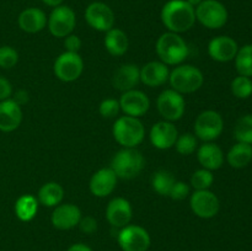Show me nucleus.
Returning <instances> with one entry per match:
<instances>
[{
  "instance_id": "nucleus-43",
  "label": "nucleus",
  "mask_w": 252,
  "mask_h": 251,
  "mask_svg": "<svg viewBox=\"0 0 252 251\" xmlns=\"http://www.w3.org/2000/svg\"><path fill=\"white\" fill-rule=\"evenodd\" d=\"M43 4H46L47 6H51V7H57L59 5H62L63 0H42Z\"/></svg>"
},
{
  "instance_id": "nucleus-39",
  "label": "nucleus",
  "mask_w": 252,
  "mask_h": 251,
  "mask_svg": "<svg viewBox=\"0 0 252 251\" xmlns=\"http://www.w3.org/2000/svg\"><path fill=\"white\" fill-rule=\"evenodd\" d=\"M83 42H81L80 37L76 34H69L64 38V47H65V52H71V53H79Z\"/></svg>"
},
{
  "instance_id": "nucleus-9",
  "label": "nucleus",
  "mask_w": 252,
  "mask_h": 251,
  "mask_svg": "<svg viewBox=\"0 0 252 251\" xmlns=\"http://www.w3.org/2000/svg\"><path fill=\"white\" fill-rule=\"evenodd\" d=\"M157 107L164 121L176 122L181 120L186 111V101L184 95L172 89L164 90L157 100Z\"/></svg>"
},
{
  "instance_id": "nucleus-29",
  "label": "nucleus",
  "mask_w": 252,
  "mask_h": 251,
  "mask_svg": "<svg viewBox=\"0 0 252 251\" xmlns=\"http://www.w3.org/2000/svg\"><path fill=\"white\" fill-rule=\"evenodd\" d=\"M175 182H176V179L167 170H159L152 177V186L154 191L164 197L170 196V192H171Z\"/></svg>"
},
{
  "instance_id": "nucleus-40",
  "label": "nucleus",
  "mask_w": 252,
  "mask_h": 251,
  "mask_svg": "<svg viewBox=\"0 0 252 251\" xmlns=\"http://www.w3.org/2000/svg\"><path fill=\"white\" fill-rule=\"evenodd\" d=\"M12 94L11 83L4 76H0V101H4L10 98Z\"/></svg>"
},
{
  "instance_id": "nucleus-26",
  "label": "nucleus",
  "mask_w": 252,
  "mask_h": 251,
  "mask_svg": "<svg viewBox=\"0 0 252 251\" xmlns=\"http://www.w3.org/2000/svg\"><path fill=\"white\" fill-rule=\"evenodd\" d=\"M64 198V188L62 185L58 182H47L43 186L39 188L38 194H37V199H38L39 204L48 208H54L58 204L62 203Z\"/></svg>"
},
{
  "instance_id": "nucleus-11",
  "label": "nucleus",
  "mask_w": 252,
  "mask_h": 251,
  "mask_svg": "<svg viewBox=\"0 0 252 251\" xmlns=\"http://www.w3.org/2000/svg\"><path fill=\"white\" fill-rule=\"evenodd\" d=\"M54 75L64 83H71L81 76L84 71V61L79 53L64 52L57 57L53 65Z\"/></svg>"
},
{
  "instance_id": "nucleus-23",
  "label": "nucleus",
  "mask_w": 252,
  "mask_h": 251,
  "mask_svg": "<svg viewBox=\"0 0 252 251\" xmlns=\"http://www.w3.org/2000/svg\"><path fill=\"white\" fill-rule=\"evenodd\" d=\"M47 15L43 10L38 7H27L24 11L20 12L17 17L19 27L27 33H37L41 32L47 26Z\"/></svg>"
},
{
  "instance_id": "nucleus-35",
  "label": "nucleus",
  "mask_w": 252,
  "mask_h": 251,
  "mask_svg": "<svg viewBox=\"0 0 252 251\" xmlns=\"http://www.w3.org/2000/svg\"><path fill=\"white\" fill-rule=\"evenodd\" d=\"M19 62V53L10 46L0 47V68L11 69Z\"/></svg>"
},
{
  "instance_id": "nucleus-37",
  "label": "nucleus",
  "mask_w": 252,
  "mask_h": 251,
  "mask_svg": "<svg viewBox=\"0 0 252 251\" xmlns=\"http://www.w3.org/2000/svg\"><path fill=\"white\" fill-rule=\"evenodd\" d=\"M189 194V186L184 181L175 182L174 187H172L171 192H170V198L175 199V201H182V199L187 198Z\"/></svg>"
},
{
  "instance_id": "nucleus-2",
  "label": "nucleus",
  "mask_w": 252,
  "mask_h": 251,
  "mask_svg": "<svg viewBox=\"0 0 252 251\" xmlns=\"http://www.w3.org/2000/svg\"><path fill=\"white\" fill-rule=\"evenodd\" d=\"M155 51L160 62L166 65H180L189 57V48L186 41L174 32H165L158 38Z\"/></svg>"
},
{
  "instance_id": "nucleus-5",
  "label": "nucleus",
  "mask_w": 252,
  "mask_h": 251,
  "mask_svg": "<svg viewBox=\"0 0 252 251\" xmlns=\"http://www.w3.org/2000/svg\"><path fill=\"white\" fill-rule=\"evenodd\" d=\"M169 83L172 90L181 95L198 91L203 86L204 75L197 66L189 64H180L170 71Z\"/></svg>"
},
{
  "instance_id": "nucleus-36",
  "label": "nucleus",
  "mask_w": 252,
  "mask_h": 251,
  "mask_svg": "<svg viewBox=\"0 0 252 251\" xmlns=\"http://www.w3.org/2000/svg\"><path fill=\"white\" fill-rule=\"evenodd\" d=\"M121 111L120 101L116 98H106L98 106V112L103 118L117 117Z\"/></svg>"
},
{
  "instance_id": "nucleus-34",
  "label": "nucleus",
  "mask_w": 252,
  "mask_h": 251,
  "mask_svg": "<svg viewBox=\"0 0 252 251\" xmlns=\"http://www.w3.org/2000/svg\"><path fill=\"white\" fill-rule=\"evenodd\" d=\"M214 176L212 171L207 169H199L194 171L191 176V186L193 187L196 191H201V189H209V187L213 185Z\"/></svg>"
},
{
  "instance_id": "nucleus-31",
  "label": "nucleus",
  "mask_w": 252,
  "mask_h": 251,
  "mask_svg": "<svg viewBox=\"0 0 252 251\" xmlns=\"http://www.w3.org/2000/svg\"><path fill=\"white\" fill-rule=\"evenodd\" d=\"M234 137L239 143L252 144V115L239 118L234 128Z\"/></svg>"
},
{
  "instance_id": "nucleus-14",
  "label": "nucleus",
  "mask_w": 252,
  "mask_h": 251,
  "mask_svg": "<svg viewBox=\"0 0 252 251\" xmlns=\"http://www.w3.org/2000/svg\"><path fill=\"white\" fill-rule=\"evenodd\" d=\"M118 101H120L121 111L126 116L130 117H142L150 108V100L147 94L137 89L125 91Z\"/></svg>"
},
{
  "instance_id": "nucleus-21",
  "label": "nucleus",
  "mask_w": 252,
  "mask_h": 251,
  "mask_svg": "<svg viewBox=\"0 0 252 251\" xmlns=\"http://www.w3.org/2000/svg\"><path fill=\"white\" fill-rule=\"evenodd\" d=\"M22 122L21 106L12 98L0 101V130L12 132L17 129Z\"/></svg>"
},
{
  "instance_id": "nucleus-27",
  "label": "nucleus",
  "mask_w": 252,
  "mask_h": 251,
  "mask_svg": "<svg viewBox=\"0 0 252 251\" xmlns=\"http://www.w3.org/2000/svg\"><path fill=\"white\" fill-rule=\"evenodd\" d=\"M39 202L33 194H22L15 202V214L21 221H31L38 212Z\"/></svg>"
},
{
  "instance_id": "nucleus-7",
  "label": "nucleus",
  "mask_w": 252,
  "mask_h": 251,
  "mask_svg": "<svg viewBox=\"0 0 252 251\" xmlns=\"http://www.w3.org/2000/svg\"><path fill=\"white\" fill-rule=\"evenodd\" d=\"M193 128L194 135L198 139L203 140L204 143L213 142L223 133V117L217 111L206 110L197 116Z\"/></svg>"
},
{
  "instance_id": "nucleus-20",
  "label": "nucleus",
  "mask_w": 252,
  "mask_h": 251,
  "mask_svg": "<svg viewBox=\"0 0 252 251\" xmlns=\"http://www.w3.org/2000/svg\"><path fill=\"white\" fill-rule=\"evenodd\" d=\"M169 66L160 61H153L140 68V83L149 88H159L169 81Z\"/></svg>"
},
{
  "instance_id": "nucleus-6",
  "label": "nucleus",
  "mask_w": 252,
  "mask_h": 251,
  "mask_svg": "<svg viewBox=\"0 0 252 251\" xmlns=\"http://www.w3.org/2000/svg\"><path fill=\"white\" fill-rule=\"evenodd\" d=\"M194 11L196 21L209 30L221 29L228 21V10L218 0H203Z\"/></svg>"
},
{
  "instance_id": "nucleus-28",
  "label": "nucleus",
  "mask_w": 252,
  "mask_h": 251,
  "mask_svg": "<svg viewBox=\"0 0 252 251\" xmlns=\"http://www.w3.org/2000/svg\"><path fill=\"white\" fill-rule=\"evenodd\" d=\"M229 165L234 169H243L246 167L252 160V147L246 143H236L231 147L226 155Z\"/></svg>"
},
{
  "instance_id": "nucleus-42",
  "label": "nucleus",
  "mask_w": 252,
  "mask_h": 251,
  "mask_svg": "<svg viewBox=\"0 0 252 251\" xmlns=\"http://www.w3.org/2000/svg\"><path fill=\"white\" fill-rule=\"evenodd\" d=\"M66 251H94V250L90 248V246L85 245V244L78 243V244H73V245H71Z\"/></svg>"
},
{
  "instance_id": "nucleus-33",
  "label": "nucleus",
  "mask_w": 252,
  "mask_h": 251,
  "mask_svg": "<svg viewBox=\"0 0 252 251\" xmlns=\"http://www.w3.org/2000/svg\"><path fill=\"white\" fill-rule=\"evenodd\" d=\"M231 93L238 98H248L252 95V80L249 76L239 75L231 81Z\"/></svg>"
},
{
  "instance_id": "nucleus-8",
  "label": "nucleus",
  "mask_w": 252,
  "mask_h": 251,
  "mask_svg": "<svg viewBox=\"0 0 252 251\" xmlns=\"http://www.w3.org/2000/svg\"><path fill=\"white\" fill-rule=\"evenodd\" d=\"M49 32L57 38H65L73 33L76 26V16L74 10L66 5L53 7L47 20Z\"/></svg>"
},
{
  "instance_id": "nucleus-44",
  "label": "nucleus",
  "mask_w": 252,
  "mask_h": 251,
  "mask_svg": "<svg viewBox=\"0 0 252 251\" xmlns=\"http://www.w3.org/2000/svg\"><path fill=\"white\" fill-rule=\"evenodd\" d=\"M186 1H187V2H189V5H191V6H193V7H194V9H196V7H197V6H198V5H199V4H201V2H202V1H203V0H186Z\"/></svg>"
},
{
  "instance_id": "nucleus-1",
  "label": "nucleus",
  "mask_w": 252,
  "mask_h": 251,
  "mask_svg": "<svg viewBox=\"0 0 252 251\" xmlns=\"http://www.w3.org/2000/svg\"><path fill=\"white\" fill-rule=\"evenodd\" d=\"M160 19L169 32L184 33L196 22V11L186 0H169L160 12Z\"/></svg>"
},
{
  "instance_id": "nucleus-24",
  "label": "nucleus",
  "mask_w": 252,
  "mask_h": 251,
  "mask_svg": "<svg viewBox=\"0 0 252 251\" xmlns=\"http://www.w3.org/2000/svg\"><path fill=\"white\" fill-rule=\"evenodd\" d=\"M197 159L203 169L213 171L220 169L224 162L223 150L213 142H206L197 150Z\"/></svg>"
},
{
  "instance_id": "nucleus-25",
  "label": "nucleus",
  "mask_w": 252,
  "mask_h": 251,
  "mask_svg": "<svg viewBox=\"0 0 252 251\" xmlns=\"http://www.w3.org/2000/svg\"><path fill=\"white\" fill-rule=\"evenodd\" d=\"M103 43H105L106 51L113 57L123 56L129 47V41H128L126 32L121 29H116V27H112L106 32Z\"/></svg>"
},
{
  "instance_id": "nucleus-30",
  "label": "nucleus",
  "mask_w": 252,
  "mask_h": 251,
  "mask_svg": "<svg viewBox=\"0 0 252 251\" xmlns=\"http://www.w3.org/2000/svg\"><path fill=\"white\" fill-rule=\"evenodd\" d=\"M236 70L243 76H252V44H245L235 56Z\"/></svg>"
},
{
  "instance_id": "nucleus-3",
  "label": "nucleus",
  "mask_w": 252,
  "mask_h": 251,
  "mask_svg": "<svg viewBox=\"0 0 252 251\" xmlns=\"http://www.w3.org/2000/svg\"><path fill=\"white\" fill-rule=\"evenodd\" d=\"M144 164V157L137 148H123L116 153L110 167L118 179L132 180L143 171Z\"/></svg>"
},
{
  "instance_id": "nucleus-17",
  "label": "nucleus",
  "mask_w": 252,
  "mask_h": 251,
  "mask_svg": "<svg viewBox=\"0 0 252 251\" xmlns=\"http://www.w3.org/2000/svg\"><path fill=\"white\" fill-rule=\"evenodd\" d=\"M179 137V130L175 125L169 121H160L152 127L149 133L153 147L159 150H167L172 148Z\"/></svg>"
},
{
  "instance_id": "nucleus-41",
  "label": "nucleus",
  "mask_w": 252,
  "mask_h": 251,
  "mask_svg": "<svg viewBox=\"0 0 252 251\" xmlns=\"http://www.w3.org/2000/svg\"><path fill=\"white\" fill-rule=\"evenodd\" d=\"M12 100L16 101L20 106L24 105V103H26L27 101H29V93L25 90H19L15 94V97L12 98Z\"/></svg>"
},
{
  "instance_id": "nucleus-38",
  "label": "nucleus",
  "mask_w": 252,
  "mask_h": 251,
  "mask_svg": "<svg viewBox=\"0 0 252 251\" xmlns=\"http://www.w3.org/2000/svg\"><path fill=\"white\" fill-rule=\"evenodd\" d=\"M78 226L80 228V230L83 231V233L94 234L96 230H97V220L91 216L81 217Z\"/></svg>"
},
{
  "instance_id": "nucleus-32",
  "label": "nucleus",
  "mask_w": 252,
  "mask_h": 251,
  "mask_svg": "<svg viewBox=\"0 0 252 251\" xmlns=\"http://www.w3.org/2000/svg\"><path fill=\"white\" fill-rule=\"evenodd\" d=\"M176 148L177 153L181 155H191L198 148V138L192 133H184V134L177 137L176 143L174 145Z\"/></svg>"
},
{
  "instance_id": "nucleus-4",
  "label": "nucleus",
  "mask_w": 252,
  "mask_h": 251,
  "mask_svg": "<svg viewBox=\"0 0 252 251\" xmlns=\"http://www.w3.org/2000/svg\"><path fill=\"white\" fill-rule=\"evenodd\" d=\"M112 134L116 142L123 148H137L144 140L145 127L139 118L122 116L116 120Z\"/></svg>"
},
{
  "instance_id": "nucleus-10",
  "label": "nucleus",
  "mask_w": 252,
  "mask_h": 251,
  "mask_svg": "<svg viewBox=\"0 0 252 251\" xmlns=\"http://www.w3.org/2000/svg\"><path fill=\"white\" fill-rule=\"evenodd\" d=\"M117 241L123 251H148L152 244L147 229L135 224H128L121 228Z\"/></svg>"
},
{
  "instance_id": "nucleus-22",
  "label": "nucleus",
  "mask_w": 252,
  "mask_h": 251,
  "mask_svg": "<svg viewBox=\"0 0 252 251\" xmlns=\"http://www.w3.org/2000/svg\"><path fill=\"white\" fill-rule=\"evenodd\" d=\"M140 83V69L135 64H123L115 71L112 84L115 89L122 91H129L135 89Z\"/></svg>"
},
{
  "instance_id": "nucleus-18",
  "label": "nucleus",
  "mask_w": 252,
  "mask_h": 251,
  "mask_svg": "<svg viewBox=\"0 0 252 251\" xmlns=\"http://www.w3.org/2000/svg\"><path fill=\"white\" fill-rule=\"evenodd\" d=\"M117 180L118 177L116 176L115 171L111 167H102L91 176L89 188L94 196L103 198V197L110 196L115 191L117 186Z\"/></svg>"
},
{
  "instance_id": "nucleus-12",
  "label": "nucleus",
  "mask_w": 252,
  "mask_h": 251,
  "mask_svg": "<svg viewBox=\"0 0 252 251\" xmlns=\"http://www.w3.org/2000/svg\"><path fill=\"white\" fill-rule=\"evenodd\" d=\"M85 20L91 29L107 32L115 26V12L105 2L94 1L86 7Z\"/></svg>"
},
{
  "instance_id": "nucleus-13",
  "label": "nucleus",
  "mask_w": 252,
  "mask_h": 251,
  "mask_svg": "<svg viewBox=\"0 0 252 251\" xmlns=\"http://www.w3.org/2000/svg\"><path fill=\"white\" fill-rule=\"evenodd\" d=\"M189 207L197 217L202 219H209L218 214L220 203L214 192L209 189H201V191H194L191 194Z\"/></svg>"
},
{
  "instance_id": "nucleus-19",
  "label": "nucleus",
  "mask_w": 252,
  "mask_h": 251,
  "mask_svg": "<svg viewBox=\"0 0 252 251\" xmlns=\"http://www.w3.org/2000/svg\"><path fill=\"white\" fill-rule=\"evenodd\" d=\"M239 51L238 43L229 36H218L208 43V54L212 59L220 63H226L235 58Z\"/></svg>"
},
{
  "instance_id": "nucleus-16",
  "label": "nucleus",
  "mask_w": 252,
  "mask_h": 251,
  "mask_svg": "<svg viewBox=\"0 0 252 251\" xmlns=\"http://www.w3.org/2000/svg\"><path fill=\"white\" fill-rule=\"evenodd\" d=\"M81 211L73 203H61L54 207L51 216L52 225L58 230H70L78 226L81 219Z\"/></svg>"
},
{
  "instance_id": "nucleus-15",
  "label": "nucleus",
  "mask_w": 252,
  "mask_h": 251,
  "mask_svg": "<svg viewBox=\"0 0 252 251\" xmlns=\"http://www.w3.org/2000/svg\"><path fill=\"white\" fill-rule=\"evenodd\" d=\"M133 209L128 199L116 197L108 202L106 207V219L113 228H123L132 220Z\"/></svg>"
}]
</instances>
